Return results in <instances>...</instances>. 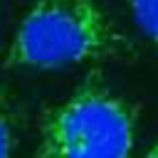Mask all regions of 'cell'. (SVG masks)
I'll list each match as a JSON object with an SVG mask.
<instances>
[{"instance_id":"cell-4","label":"cell","mask_w":158,"mask_h":158,"mask_svg":"<svg viewBox=\"0 0 158 158\" xmlns=\"http://www.w3.org/2000/svg\"><path fill=\"white\" fill-rule=\"evenodd\" d=\"M12 156H15V116L5 104H0V158Z\"/></svg>"},{"instance_id":"cell-5","label":"cell","mask_w":158,"mask_h":158,"mask_svg":"<svg viewBox=\"0 0 158 158\" xmlns=\"http://www.w3.org/2000/svg\"><path fill=\"white\" fill-rule=\"evenodd\" d=\"M143 158H158V141H156V143H153V146L143 153Z\"/></svg>"},{"instance_id":"cell-3","label":"cell","mask_w":158,"mask_h":158,"mask_svg":"<svg viewBox=\"0 0 158 158\" xmlns=\"http://www.w3.org/2000/svg\"><path fill=\"white\" fill-rule=\"evenodd\" d=\"M133 22L158 47V0H128Z\"/></svg>"},{"instance_id":"cell-2","label":"cell","mask_w":158,"mask_h":158,"mask_svg":"<svg viewBox=\"0 0 158 158\" xmlns=\"http://www.w3.org/2000/svg\"><path fill=\"white\" fill-rule=\"evenodd\" d=\"M136 133V104L89 77L44 114L35 158H131Z\"/></svg>"},{"instance_id":"cell-1","label":"cell","mask_w":158,"mask_h":158,"mask_svg":"<svg viewBox=\"0 0 158 158\" xmlns=\"http://www.w3.org/2000/svg\"><path fill=\"white\" fill-rule=\"evenodd\" d=\"M121 35L96 0H35L7 49V67L54 72L121 49Z\"/></svg>"}]
</instances>
